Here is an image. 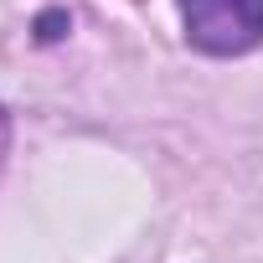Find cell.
Wrapping results in <instances>:
<instances>
[{"mask_svg":"<svg viewBox=\"0 0 263 263\" xmlns=\"http://www.w3.org/2000/svg\"><path fill=\"white\" fill-rule=\"evenodd\" d=\"M6 150H11V119H6V108H0V160H6Z\"/></svg>","mask_w":263,"mask_h":263,"instance_id":"cell-2","label":"cell"},{"mask_svg":"<svg viewBox=\"0 0 263 263\" xmlns=\"http://www.w3.org/2000/svg\"><path fill=\"white\" fill-rule=\"evenodd\" d=\"M186 42L201 57H248L263 47V0H176Z\"/></svg>","mask_w":263,"mask_h":263,"instance_id":"cell-1","label":"cell"}]
</instances>
